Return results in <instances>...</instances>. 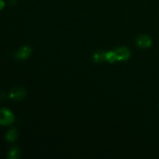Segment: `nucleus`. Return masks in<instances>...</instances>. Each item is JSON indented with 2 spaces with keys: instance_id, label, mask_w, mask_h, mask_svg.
Returning a JSON list of instances; mask_svg holds the SVG:
<instances>
[{
  "instance_id": "nucleus-10",
  "label": "nucleus",
  "mask_w": 159,
  "mask_h": 159,
  "mask_svg": "<svg viewBox=\"0 0 159 159\" xmlns=\"http://www.w3.org/2000/svg\"><path fill=\"white\" fill-rule=\"evenodd\" d=\"M5 2L4 0H0V11L2 10L3 8L5 7Z\"/></svg>"
},
{
  "instance_id": "nucleus-4",
  "label": "nucleus",
  "mask_w": 159,
  "mask_h": 159,
  "mask_svg": "<svg viewBox=\"0 0 159 159\" xmlns=\"http://www.w3.org/2000/svg\"><path fill=\"white\" fill-rule=\"evenodd\" d=\"M152 38L148 35H141L137 39V44L139 48H148L152 46Z\"/></svg>"
},
{
  "instance_id": "nucleus-7",
  "label": "nucleus",
  "mask_w": 159,
  "mask_h": 159,
  "mask_svg": "<svg viewBox=\"0 0 159 159\" xmlns=\"http://www.w3.org/2000/svg\"><path fill=\"white\" fill-rule=\"evenodd\" d=\"M106 53L102 51H99L96 52L93 55V60L95 62L97 63H100V62L104 61H106Z\"/></svg>"
},
{
  "instance_id": "nucleus-9",
  "label": "nucleus",
  "mask_w": 159,
  "mask_h": 159,
  "mask_svg": "<svg viewBox=\"0 0 159 159\" xmlns=\"http://www.w3.org/2000/svg\"><path fill=\"white\" fill-rule=\"evenodd\" d=\"M20 157V150L17 147H13L8 152V158L10 159H16Z\"/></svg>"
},
{
  "instance_id": "nucleus-8",
  "label": "nucleus",
  "mask_w": 159,
  "mask_h": 159,
  "mask_svg": "<svg viewBox=\"0 0 159 159\" xmlns=\"http://www.w3.org/2000/svg\"><path fill=\"white\" fill-rule=\"evenodd\" d=\"M106 61L110 63H113L115 61H117V57L115 51H108L106 53Z\"/></svg>"
},
{
  "instance_id": "nucleus-6",
  "label": "nucleus",
  "mask_w": 159,
  "mask_h": 159,
  "mask_svg": "<svg viewBox=\"0 0 159 159\" xmlns=\"http://www.w3.org/2000/svg\"><path fill=\"white\" fill-rule=\"evenodd\" d=\"M17 138H18V133L15 128L9 129L6 134V139L9 142H14L16 141Z\"/></svg>"
},
{
  "instance_id": "nucleus-1",
  "label": "nucleus",
  "mask_w": 159,
  "mask_h": 159,
  "mask_svg": "<svg viewBox=\"0 0 159 159\" xmlns=\"http://www.w3.org/2000/svg\"><path fill=\"white\" fill-rule=\"evenodd\" d=\"M15 120V116L12 111L6 108L0 110V125L8 126L12 124Z\"/></svg>"
},
{
  "instance_id": "nucleus-5",
  "label": "nucleus",
  "mask_w": 159,
  "mask_h": 159,
  "mask_svg": "<svg viewBox=\"0 0 159 159\" xmlns=\"http://www.w3.org/2000/svg\"><path fill=\"white\" fill-rule=\"evenodd\" d=\"M31 54V48L29 46H23L18 50L16 53L15 56L17 59L20 60H25L28 58Z\"/></svg>"
},
{
  "instance_id": "nucleus-2",
  "label": "nucleus",
  "mask_w": 159,
  "mask_h": 159,
  "mask_svg": "<svg viewBox=\"0 0 159 159\" xmlns=\"http://www.w3.org/2000/svg\"><path fill=\"white\" fill-rule=\"evenodd\" d=\"M25 96H26V90L20 87L13 88L10 90L9 94V99L16 101L21 100V99H24Z\"/></svg>"
},
{
  "instance_id": "nucleus-3",
  "label": "nucleus",
  "mask_w": 159,
  "mask_h": 159,
  "mask_svg": "<svg viewBox=\"0 0 159 159\" xmlns=\"http://www.w3.org/2000/svg\"><path fill=\"white\" fill-rule=\"evenodd\" d=\"M116 57H117V61H127L130 57V51L125 47H120L117 49L115 50Z\"/></svg>"
}]
</instances>
